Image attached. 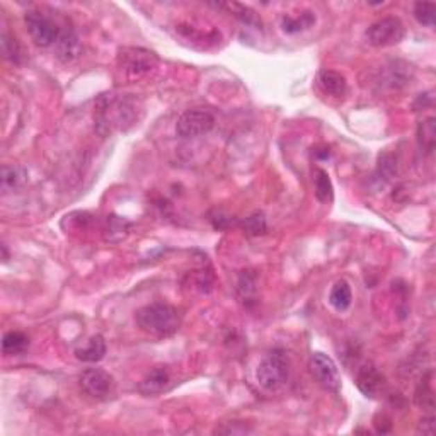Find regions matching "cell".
<instances>
[{
    "instance_id": "cell-15",
    "label": "cell",
    "mask_w": 436,
    "mask_h": 436,
    "mask_svg": "<svg viewBox=\"0 0 436 436\" xmlns=\"http://www.w3.org/2000/svg\"><path fill=\"white\" fill-rule=\"evenodd\" d=\"M315 24V14L312 10H303V12L296 14V16H287L281 17V29H283L287 35H296V33H302L310 29Z\"/></svg>"
},
{
    "instance_id": "cell-20",
    "label": "cell",
    "mask_w": 436,
    "mask_h": 436,
    "mask_svg": "<svg viewBox=\"0 0 436 436\" xmlns=\"http://www.w3.org/2000/svg\"><path fill=\"white\" fill-rule=\"evenodd\" d=\"M131 224L125 218L111 215L106 218V227H104V239L109 242H119L128 235Z\"/></svg>"
},
{
    "instance_id": "cell-3",
    "label": "cell",
    "mask_w": 436,
    "mask_h": 436,
    "mask_svg": "<svg viewBox=\"0 0 436 436\" xmlns=\"http://www.w3.org/2000/svg\"><path fill=\"white\" fill-rule=\"evenodd\" d=\"M288 377H290V360L281 348H274L266 353L255 370L259 385L265 387L266 390H278L287 383Z\"/></svg>"
},
{
    "instance_id": "cell-22",
    "label": "cell",
    "mask_w": 436,
    "mask_h": 436,
    "mask_svg": "<svg viewBox=\"0 0 436 436\" xmlns=\"http://www.w3.org/2000/svg\"><path fill=\"white\" fill-rule=\"evenodd\" d=\"M418 142L419 146L426 153H431L435 150L436 144V119L433 116L423 119L418 125Z\"/></svg>"
},
{
    "instance_id": "cell-17",
    "label": "cell",
    "mask_w": 436,
    "mask_h": 436,
    "mask_svg": "<svg viewBox=\"0 0 436 436\" xmlns=\"http://www.w3.org/2000/svg\"><path fill=\"white\" fill-rule=\"evenodd\" d=\"M26 181H28V171L24 167H21V165H2L0 183H2V190L6 193L19 190Z\"/></svg>"
},
{
    "instance_id": "cell-6",
    "label": "cell",
    "mask_w": 436,
    "mask_h": 436,
    "mask_svg": "<svg viewBox=\"0 0 436 436\" xmlns=\"http://www.w3.org/2000/svg\"><path fill=\"white\" fill-rule=\"evenodd\" d=\"M405 36V28L399 17H382L367 29V40L371 47L387 48L399 44Z\"/></svg>"
},
{
    "instance_id": "cell-2",
    "label": "cell",
    "mask_w": 436,
    "mask_h": 436,
    "mask_svg": "<svg viewBox=\"0 0 436 436\" xmlns=\"http://www.w3.org/2000/svg\"><path fill=\"white\" fill-rule=\"evenodd\" d=\"M138 327L145 334L153 337H169L174 336L181 327L183 317L181 312L176 309L174 305H169L164 302L150 303V305L142 307L135 315Z\"/></svg>"
},
{
    "instance_id": "cell-29",
    "label": "cell",
    "mask_w": 436,
    "mask_h": 436,
    "mask_svg": "<svg viewBox=\"0 0 436 436\" xmlns=\"http://www.w3.org/2000/svg\"><path fill=\"white\" fill-rule=\"evenodd\" d=\"M2 251H3V261H7V259H9V253H7V246H2Z\"/></svg>"
},
{
    "instance_id": "cell-27",
    "label": "cell",
    "mask_w": 436,
    "mask_h": 436,
    "mask_svg": "<svg viewBox=\"0 0 436 436\" xmlns=\"http://www.w3.org/2000/svg\"><path fill=\"white\" fill-rule=\"evenodd\" d=\"M378 172L383 176L385 179H392L394 176L397 174V159L390 153H383L380 156V160H378Z\"/></svg>"
},
{
    "instance_id": "cell-8",
    "label": "cell",
    "mask_w": 436,
    "mask_h": 436,
    "mask_svg": "<svg viewBox=\"0 0 436 436\" xmlns=\"http://www.w3.org/2000/svg\"><path fill=\"white\" fill-rule=\"evenodd\" d=\"M215 126V118L206 109H190L179 116L176 133L181 138H198L208 133Z\"/></svg>"
},
{
    "instance_id": "cell-13",
    "label": "cell",
    "mask_w": 436,
    "mask_h": 436,
    "mask_svg": "<svg viewBox=\"0 0 436 436\" xmlns=\"http://www.w3.org/2000/svg\"><path fill=\"white\" fill-rule=\"evenodd\" d=\"M317 84L330 97H343L346 89H348L344 75L334 72V70H321L317 77Z\"/></svg>"
},
{
    "instance_id": "cell-23",
    "label": "cell",
    "mask_w": 436,
    "mask_h": 436,
    "mask_svg": "<svg viewBox=\"0 0 436 436\" xmlns=\"http://www.w3.org/2000/svg\"><path fill=\"white\" fill-rule=\"evenodd\" d=\"M314 181H315V196H317V200L322 203L333 201L334 187H333V183H330L329 174H327L326 171H322V169H317V171H315Z\"/></svg>"
},
{
    "instance_id": "cell-25",
    "label": "cell",
    "mask_w": 436,
    "mask_h": 436,
    "mask_svg": "<svg viewBox=\"0 0 436 436\" xmlns=\"http://www.w3.org/2000/svg\"><path fill=\"white\" fill-rule=\"evenodd\" d=\"M0 44H2L3 58L9 60L10 63H16V65H17V63H21L22 51H21V47H19L16 37L7 35V33H3Z\"/></svg>"
},
{
    "instance_id": "cell-10",
    "label": "cell",
    "mask_w": 436,
    "mask_h": 436,
    "mask_svg": "<svg viewBox=\"0 0 436 436\" xmlns=\"http://www.w3.org/2000/svg\"><path fill=\"white\" fill-rule=\"evenodd\" d=\"M356 385H358L360 392L364 397H370V399H377L378 396H382L383 390L387 387L385 377L374 367V364H363L362 368L356 374Z\"/></svg>"
},
{
    "instance_id": "cell-16",
    "label": "cell",
    "mask_w": 436,
    "mask_h": 436,
    "mask_svg": "<svg viewBox=\"0 0 436 436\" xmlns=\"http://www.w3.org/2000/svg\"><path fill=\"white\" fill-rule=\"evenodd\" d=\"M414 402L416 405H419L424 411H433L435 409V390H433V371H428L426 375H423L421 382L416 387L414 394Z\"/></svg>"
},
{
    "instance_id": "cell-7",
    "label": "cell",
    "mask_w": 436,
    "mask_h": 436,
    "mask_svg": "<svg viewBox=\"0 0 436 436\" xmlns=\"http://www.w3.org/2000/svg\"><path fill=\"white\" fill-rule=\"evenodd\" d=\"M309 370L314 380L327 390V392L337 394L341 390V375L336 363L330 356L324 353H314L309 360Z\"/></svg>"
},
{
    "instance_id": "cell-1",
    "label": "cell",
    "mask_w": 436,
    "mask_h": 436,
    "mask_svg": "<svg viewBox=\"0 0 436 436\" xmlns=\"http://www.w3.org/2000/svg\"><path fill=\"white\" fill-rule=\"evenodd\" d=\"M137 118V104L130 97H118L115 94L101 96L96 103V130L101 137H108L115 128L125 130L133 125Z\"/></svg>"
},
{
    "instance_id": "cell-14",
    "label": "cell",
    "mask_w": 436,
    "mask_h": 436,
    "mask_svg": "<svg viewBox=\"0 0 436 436\" xmlns=\"http://www.w3.org/2000/svg\"><path fill=\"white\" fill-rule=\"evenodd\" d=\"M106 355V341L103 336L96 334L91 339L87 341V344L82 346V348L75 349V356L77 360L85 363H97L104 358Z\"/></svg>"
},
{
    "instance_id": "cell-9",
    "label": "cell",
    "mask_w": 436,
    "mask_h": 436,
    "mask_svg": "<svg viewBox=\"0 0 436 436\" xmlns=\"http://www.w3.org/2000/svg\"><path fill=\"white\" fill-rule=\"evenodd\" d=\"M81 389L92 399H106L112 390V377L101 368H87L78 377Z\"/></svg>"
},
{
    "instance_id": "cell-21",
    "label": "cell",
    "mask_w": 436,
    "mask_h": 436,
    "mask_svg": "<svg viewBox=\"0 0 436 436\" xmlns=\"http://www.w3.org/2000/svg\"><path fill=\"white\" fill-rule=\"evenodd\" d=\"M351 300H353V295H351V288H349V285L346 283L344 280L337 281L329 293L330 305H333L337 312H344L349 309V305H351Z\"/></svg>"
},
{
    "instance_id": "cell-11",
    "label": "cell",
    "mask_w": 436,
    "mask_h": 436,
    "mask_svg": "<svg viewBox=\"0 0 436 436\" xmlns=\"http://www.w3.org/2000/svg\"><path fill=\"white\" fill-rule=\"evenodd\" d=\"M82 53V44L77 33L72 28H67L60 33L58 41L55 43V55L62 63H72Z\"/></svg>"
},
{
    "instance_id": "cell-26",
    "label": "cell",
    "mask_w": 436,
    "mask_h": 436,
    "mask_svg": "<svg viewBox=\"0 0 436 436\" xmlns=\"http://www.w3.org/2000/svg\"><path fill=\"white\" fill-rule=\"evenodd\" d=\"M242 230L246 232L247 235H262L266 230H268V224H266V217L262 213H254V215L247 217L246 220L242 221Z\"/></svg>"
},
{
    "instance_id": "cell-4",
    "label": "cell",
    "mask_w": 436,
    "mask_h": 436,
    "mask_svg": "<svg viewBox=\"0 0 436 436\" xmlns=\"http://www.w3.org/2000/svg\"><path fill=\"white\" fill-rule=\"evenodd\" d=\"M159 63V56L146 48L125 47L118 50V65L131 77H140L149 74Z\"/></svg>"
},
{
    "instance_id": "cell-24",
    "label": "cell",
    "mask_w": 436,
    "mask_h": 436,
    "mask_svg": "<svg viewBox=\"0 0 436 436\" xmlns=\"http://www.w3.org/2000/svg\"><path fill=\"white\" fill-rule=\"evenodd\" d=\"M414 17L419 24L433 28L436 24V3L433 2H416L414 3Z\"/></svg>"
},
{
    "instance_id": "cell-19",
    "label": "cell",
    "mask_w": 436,
    "mask_h": 436,
    "mask_svg": "<svg viewBox=\"0 0 436 436\" xmlns=\"http://www.w3.org/2000/svg\"><path fill=\"white\" fill-rule=\"evenodd\" d=\"M29 348V337L19 330H9L2 339V353L6 356L22 355Z\"/></svg>"
},
{
    "instance_id": "cell-5",
    "label": "cell",
    "mask_w": 436,
    "mask_h": 436,
    "mask_svg": "<svg viewBox=\"0 0 436 436\" xmlns=\"http://www.w3.org/2000/svg\"><path fill=\"white\" fill-rule=\"evenodd\" d=\"M24 22L28 26V31L31 40L35 41L36 47L40 48H50L58 41L62 29L51 17L47 14L40 12V10H29L26 12Z\"/></svg>"
},
{
    "instance_id": "cell-28",
    "label": "cell",
    "mask_w": 436,
    "mask_h": 436,
    "mask_svg": "<svg viewBox=\"0 0 436 436\" xmlns=\"http://www.w3.org/2000/svg\"><path fill=\"white\" fill-rule=\"evenodd\" d=\"M375 428H377L378 433H389L390 430H392V423H390V419L383 418V423H380L378 419H375Z\"/></svg>"
},
{
    "instance_id": "cell-18",
    "label": "cell",
    "mask_w": 436,
    "mask_h": 436,
    "mask_svg": "<svg viewBox=\"0 0 436 436\" xmlns=\"http://www.w3.org/2000/svg\"><path fill=\"white\" fill-rule=\"evenodd\" d=\"M217 9H225L232 14V16L239 19L242 24L251 26V28H259L261 29L262 22L261 17L254 12L251 7L242 6V3H237V2H228V3H215Z\"/></svg>"
},
{
    "instance_id": "cell-12",
    "label": "cell",
    "mask_w": 436,
    "mask_h": 436,
    "mask_svg": "<svg viewBox=\"0 0 436 436\" xmlns=\"http://www.w3.org/2000/svg\"><path fill=\"white\" fill-rule=\"evenodd\" d=\"M169 385H171V374H169V370L164 367H157L145 375V378L138 385V390L144 396L150 397L165 392L169 389Z\"/></svg>"
}]
</instances>
